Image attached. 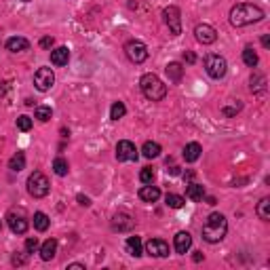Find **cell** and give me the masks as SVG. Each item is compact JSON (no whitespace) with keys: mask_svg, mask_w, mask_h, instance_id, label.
<instances>
[{"mask_svg":"<svg viewBox=\"0 0 270 270\" xmlns=\"http://www.w3.org/2000/svg\"><path fill=\"white\" fill-rule=\"evenodd\" d=\"M264 17H266L264 9L253 2H239L230 9V23H232L234 28H245V25L258 23Z\"/></svg>","mask_w":270,"mask_h":270,"instance_id":"1","label":"cell"},{"mask_svg":"<svg viewBox=\"0 0 270 270\" xmlns=\"http://www.w3.org/2000/svg\"><path fill=\"white\" fill-rule=\"evenodd\" d=\"M203 239L207 243H220L228 232V222L222 213H211L203 224Z\"/></svg>","mask_w":270,"mask_h":270,"instance_id":"2","label":"cell"},{"mask_svg":"<svg viewBox=\"0 0 270 270\" xmlns=\"http://www.w3.org/2000/svg\"><path fill=\"white\" fill-rule=\"evenodd\" d=\"M139 89L146 95V99H150V101H160L167 95V85L152 72H148L139 78Z\"/></svg>","mask_w":270,"mask_h":270,"instance_id":"3","label":"cell"},{"mask_svg":"<svg viewBox=\"0 0 270 270\" xmlns=\"http://www.w3.org/2000/svg\"><path fill=\"white\" fill-rule=\"evenodd\" d=\"M6 224H9L11 232L15 234H25L30 228V222H28V215H25V209L23 207H13L9 213H6Z\"/></svg>","mask_w":270,"mask_h":270,"instance_id":"4","label":"cell"},{"mask_svg":"<svg viewBox=\"0 0 270 270\" xmlns=\"http://www.w3.org/2000/svg\"><path fill=\"white\" fill-rule=\"evenodd\" d=\"M51 190V184H49V177L40 171H34L32 175L28 177V192L34 198H44Z\"/></svg>","mask_w":270,"mask_h":270,"instance_id":"5","label":"cell"},{"mask_svg":"<svg viewBox=\"0 0 270 270\" xmlns=\"http://www.w3.org/2000/svg\"><path fill=\"white\" fill-rule=\"evenodd\" d=\"M205 72H207L211 78L220 80L226 76L228 72V63L226 59H224L222 55H215V53H209L207 57H205Z\"/></svg>","mask_w":270,"mask_h":270,"instance_id":"6","label":"cell"},{"mask_svg":"<svg viewBox=\"0 0 270 270\" xmlns=\"http://www.w3.org/2000/svg\"><path fill=\"white\" fill-rule=\"evenodd\" d=\"M163 21H165L167 28H169L171 36L182 34V13H179L177 6H173V4L167 6V9L163 11Z\"/></svg>","mask_w":270,"mask_h":270,"instance_id":"7","label":"cell"},{"mask_svg":"<svg viewBox=\"0 0 270 270\" xmlns=\"http://www.w3.org/2000/svg\"><path fill=\"white\" fill-rule=\"evenodd\" d=\"M125 55L129 57V61L133 63H144L148 59V47L141 40H127L125 42Z\"/></svg>","mask_w":270,"mask_h":270,"instance_id":"8","label":"cell"},{"mask_svg":"<svg viewBox=\"0 0 270 270\" xmlns=\"http://www.w3.org/2000/svg\"><path fill=\"white\" fill-rule=\"evenodd\" d=\"M34 85L38 91H49L51 87L55 85V74H53V70L51 68H38L36 70V74H34Z\"/></svg>","mask_w":270,"mask_h":270,"instance_id":"9","label":"cell"},{"mask_svg":"<svg viewBox=\"0 0 270 270\" xmlns=\"http://www.w3.org/2000/svg\"><path fill=\"white\" fill-rule=\"evenodd\" d=\"M137 148H135L133 141L129 139H120L116 144V160L120 163H127V160H137Z\"/></svg>","mask_w":270,"mask_h":270,"instance_id":"10","label":"cell"},{"mask_svg":"<svg viewBox=\"0 0 270 270\" xmlns=\"http://www.w3.org/2000/svg\"><path fill=\"white\" fill-rule=\"evenodd\" d=\"M110 226H112L114 232H129V230H133V226H135V220L129 213H125V211H118V213L112 215Z\"/></svg>","mask_w":270,"mask_h":270,"instance_id":"11","label":"cell"},{"mask_svg":"<svg viewBox=\"0 0 270 270\" xmlns=\"http://www.w3.org/2000/svg\"><path fill=\"white\" fill-rule=\"evenodd\" d=\"M194 36L201 44H213L217 40V30L209 23H198L194 28Z\"/></svg>","mask_w":270,"mask_h":270,"instance_id":"12","label":"cell"},{"mask_svg":"<svg viewBox=\"0 0 270 270\" xmlns=\"http://www.w3.org/2000/svg\"><path fill=\"white\" fill-rule=\"evenodd\" d=\"M146 253L152 258H167L169 255V245L163 239H150L146 243Z\"/></svg>","mask_w":270,"mask_h":270,"instance_id":"13","label":"cell"},{"mask_svg":"<svg viewBox=\"0 0 270 270\" xmlns=\"http://www.w3.org/2000/svg\"><path fill=\"white\" fill-rule=\"evenodd\" d=\"M173 247H175L177 253H188V249L192 247V236L190 232H186V230H182V232L175 234V239H173Z\"/></svg>","mask_w":270,"mask_h":270,"instance_id":"14","label":"cell"},{"mask_svg":"<svg viewBox=\"0 0 270 270\" xmlns=\"http://www.w3.org/2000/svg\"><path fill=\"white\" fill-rule=\"evenodd\" d=\"M165 74L173 85H177V82H182V78H184V66L179 61H171V63H167Z\"/></svg>","mask_w":270,"mask_h":270,"instance_id":"15","label":"cell"},{"mask_svg":"<svg viewBox=\"0 0 270 270\" xmlns=\"http://www.w3.org/2000/svg\"><path fill=\"white\" fill-rule=\"evenodd\" d=\"M4 47H6V51H11V53H21V51L30 49V40L23 36H13L4 42Z\"/></svg>","mask_w":270,"mask_h":270,"instance_id":"16","label":"cell"},{"mask_svg":"<svg viewBox=\"0 0 270 270\" xmlns=\"http://www.w3.org/2000/svg\"><path fill=\"white\" fill-rule=\"evenodd\" d=\"M201 152H203L201 144H196V141H190V144H186V146H184L182 156H184L186 163H196V160L201 158Z\"/></svg>","mask_w":270,"mask_h":270,"instance_id":"17","label":"cell"},{"mask_svg":"<svg viewBox=\"0 0 270 270\" xmlns=\"http://www.w3.org/2000/svg\"><path fill=\"white\" fill-rule=\"evenodd\" d=\"M139 198L144 203H156L160 198V190L156 188V186H152V184H144L139 188Z\"/></svg>","mask_w":270,"mask_h":270,"instance_id":"18","label":"cell"},{"mask_svg":"<svg viewBox=\"0 0 270 270\" xmlns=\"http://www.w3.org/2000/svg\"><path fill=\"white\" fill-rule=\"evenodd\" d=\"M68 59H70L68 47H57V49L51 51V63H53V66L61 68V66H66V63H68Z\"/></svg>","mask_w":270,"mask_h":270,"instance_id":"19","label":"cell"},{"mask_svg":"<svg viewBox=\"0 0 270 270\" xmlns=\"http://www.w3.org/2000/svg\"><path fill=\"white\" fill-rule=\"evenodd\" d=\"M251 93L253 95H264L266 93V76L262 72H253L251 74Z\"/></svg>","mask_w":270,"mask_h":270,"instance_id":"20","label":"cell"},{"mask_svg":"<svg viewBox=\"0 0 270 270\" xmlns=\"http://www.w3.org/2000/svg\"><path fill=\"white\" fill-rule=\"evenodd\" d=\"M55 253H57V241L55 239H47L42 243V247H40V258L44 262H51L55 258Z\"/></svg>","mask_w":270,"mask_h":270,"instance_id":"21","label":"cell"},{"mask_svg":"<svg viewBox=\"0 0 270 270\" xmlns=\"http://www.w3.org/2000/svg\"><path fill=\"white\" fill-rule=\"evenodd\" d=\"M127 251H129L133 258H139V255H144V245H141V239L139 236H129L125 243Z\"/></svg>","mask_w":270,"mask_h":270,"instance_id":"22","label":"cell"},{"mask_svg":"<svg viewBox=\"0 0 270 270\" xmlns=\"http://www.w3.org/2000/svg\"><path fill=\"white\" fill-rule=\"evenodd\" d=\"M186 198H190V201H203V198H205V186L188 184V186H186Z\"/></svg>","mask_w":270,"mask_h":270,"instance_id":"23","label":"cell"},{"mask_svg":"<svg viewBox=\"0 0 270 270\" xmlns=\"http://www.w3.org/2000/svg\"><path fill=\"white\" fill-rule=\"evenodd\" d=\"M255 213L262 222H268L270 220V196H264L262 201L258 203V207H255Z\"/></svg>","mask_w":270,"mask_h":270,"instance_id":"24","label":"cell"},{"mask_svg":"<svg viewBox=\"0 0 270 270\" xmlns=\"http://www.w3.org/2000/svg\"><path fill=\"white\" fill-rule=\"evenodd\" d=\"M32 220H34V228L38 230V232H44V230L49 228V224H51L49 215H47V213H42V211H36Z\"/></svg>","mask_w":270,"mask_h":270,"instance_id":"25","label":"cell"},{"mask_svg":"<svg viewBox=\"0 0 270 270\" xmlns=\"http://www.w3.org/2000/svg\"><path fill=\"white\" fill-rule=\"evenodd\" d=\"M9 169L15 171V173H19L21 169H25V154H23V152L13 154L11 160H9Z\"/></svg>","mask_w":270,"mask_h":270,"instance_id":"26","label":"cell"},{"mask_svg":"<svg viewBox=\"0 0 270 270\" xmlns=\"http://www.w3.org/2000/svg\"><path fill=\"white\" fill-rule=\"evenodd\" d=\"M141 154H144L146 158H156V156H160V144H156V141H146L144 148H141Z\"/></svg>","mask_w":270,"mask_h":270,"instance_id":"27","label":"cell"},{"mask_svg":"<svg viewBox=\"0 0 270 270\" xmlns=\"http://www.w3.org/2000/svg\"><path fill=\"white\" fill-rule=\"evenodd\" d=\"M53 171H55V175H59V177L68 175V171H70V165H68V160L63 158V156H57V158L53 160Z\"/></svg>","mask_w":270,"mask_h":270,"instance_id":"28","label":"cell"},{"mask_svg":"<svg viewBox=\"0 0 270 270\" xmlns=\"http://www.w3.org/2000/svg\"><path fill=\"white\" fill-rule=\"evenodd\" d=\"M243 61H245V66H249V68H255L258 66V53L251 49V47H245L243 49Z\"/></svg>","mask_w":270,"mask_h":270,"instance_id":"29","label":"cell"},{"mask_svg":"<svg viewBox=\"0 0 270 270\" xmlns=\"http://www.w3.org/2000/svg\"><path fill=\"white\" fill-rule=\"evenodd\" d=\"M127 114V106L123 104V101H114L112 108H110V118L112 120H120Z\"/></svg>","mask_w":270,"mask_h":270,"instance_id":"30","label":"cell"},{"mask_svg":"<svg viewBox=\"0 0 270 270\" xmlns=\"http://www.w3.org/2000/svg\"><path fill=\"white\" fill-rule=\"evenodd\" d=\"M34 116L40 120V123H49L51 116H53V110H51L49 106H38L34 110Z\"/></svg>","mask_w":270,"mask_h":270,"instance_id":"31","label":"cell"},{"mask_svg":"<svg viewBox=\"0 0 270 270\" xmlns=\"http://www.w3.org/2000/svg\"><path fill=\"white\" fill-rule=\"evenodd\" d=\"M165 203H167V207H171V209H182L186 201H184V196H179V194H167Z\"/></svg>","mask_w":270,"mask_h":270,"instance_id":"32","label":"cell"},{"mask_svg":"<svg viewBox=\"0 0 270 270\" xmlns=\"http://www.w3.org/2000/svg\"><path fill=\"white\" fill-rule=\"evenodd\" d=\"M139 182L141 184H152L154 182V169L152 167H144V169L139 171Z\"/></svg>","mask_w":270,"mask_h":270,"instance_id":"33","label":"cell"},{"mask_svg":"<svg viewBox=\"0 0 270 270\" xmlns=\"http://www.w3.org/2000/svg\"><path fill=\"white\" fill-rule=\"evenodd\" d=\"M241 104H239V101H234V104L232 106H226V108H222V114H224V116H228V118H232V116H236V112H241Z\"/></svg>","mask_w":270,"mask_h":270,"instance_id":"34","label":"cell"},{"mask_svg":"<svg viewBox=\"0 0 270 270\" xmlns=\"http://www.w3.org/2000/svg\"><path fill=\"white\" fill-rule=\"evenodd\" d=\"M17 129L19 131H30L32 129V118L25 116V114H21V116L17 118Z\"/></svg>","mask_w":270,"mask_h":270,"instance_id":"35","label":"cell"},{"mask_svg":"<svg viewBox=\"0 0 270 270\" xmlns=\"http://www.w3.org/2000/svg\"><path fill=\"white\" fill-rule=\"evenodd\" d=\"M25 251H28V253L38 251V239H36V236H32V239L25 241Z\"/></svg>","mask_w":270,"mask_h":270,"instance_id":"36","label":"cell"},{"mask_svg":"<svg viewBox=\"0 0 270 270\" xmlns=\"http://www.w3.org/2000/svg\"><path fill=\"white\" fill-rule=\"evenodd\" d=\"M53 44H55V38H53V36H42V38H40V47H42V49H51Z\"/></svg>","mask_w":270,"mask_h":270,"instance_id":"37","label":"cell"},{"mask_svg":"<svg viewBox=\"0 0 270 270\" xmlns=\"http://www.w3.org/2000/svg\"><path fill=\"white\" fill-rule=\"evenodd\" d=\"M184 61L186 63H194L196 61V55L192 53V51H184Z\"/></svg>","mask_w":270,"mask_h":270,"instance_id":"38","label":"cell"},{"mask_svg":"<svg viewBox=\"0 0 270 270\" xmlns=\"http://www.w3.org/2000/svg\"><path fill=\"white\" fill-rule=\"evenodd\" d=\"M6 93H9V82L0 80V97H6Z\"/></svg>","mask_w":270,"mask_h":270,"instance_id":"39","label":"cell"},{"mask_svg":"<svg viewBox=\"0 0 270 270\" xmlns=\"http://www.w3.org/2000/svg\"><path fill=\"white\" fill-rule=\"evenodd\" d=\"M76 201H78V205H82V207H89V205H91L89 196H85V194H78V196H76Z\"/></svg>","mask_w":270,"mask_h":270,"instance_id":"40","label":"cell"},{"mask_svg":"<svg viewBox=\"0 0 270 270\" xmlns=\"http://www.w3.org/2000/svg\"><path fill=\"white\" fill-rule=\"evenodd\" d=\"M11 262H13L15 266H23V264H25V258H21V255L17 253V255H13V260H11Z\"/></svg>","mask_w":270,"mask_h":270,"instance_id":"41","label":"cell"},{"mask_svg":"<svg viewBox=\"0 0 270 270\" xmlns=\"http://www.w3.org/2000/svg\"><path fill=\"white\" fill-rule=\"evenodd\" d=\"M262 47H264V49L270 47V36H268V34H266V36H262Z\"/></svg>","mask_w":270,"mask_h":270,"instance_id":"42","label":"cell"},{"mask_svg":"<svg viewBox=\"0 0 270 270\" xmlns=\"http://www.w3.org/2000/svg\"><path fill=\"white\" fill-rule=\"evenodd\" d=\"M68 270H85V264H68Z\"/></svg>","mask_w":270,"mask_h":270,"instance_id":"43","label":"cell"},{"mask_svg":"<svg viewBox=\"0 0 270 270\" xmlns=\"http://www.w3.org/2000/svg\"><path fill=\"white\" fill-rule=\"evenodd\" d=\"M167 173H171V175H177L179 173V167H175V165H171L169 169H167Z\"/></svg>","mask_w":270,"mask_h":270,"instance_id":"44","label":"cell"},{"mask_svg":"<svg viewBox=\"0 0 270 270\" xmlns=\"http://www.w3.org/2000/svg\"><path fill=\"white\" fill-rule=\"evenodd\" d=\"M192 260H194V262H201V260H203V253H201V251H194V255H192Z\"/></svg>","mask_w":270,"mask_h":270,"instance_id":"45","label":"cell"},{"mask_svg":"<svg viewBox=\"0 0 270 270\" xmlns=\"http://www.w3.org/2000/svg\"><path fill=\"white\" fill-rule=\"evenodd\" d=\"M205 201H207V205H215V198H213V196H207V194H205Z\"/></svg>","mask_w":270,"mask_h":270,"instance_id":"46","label":"cell"},{"mask_svg":"<svg viewBox=\"0 0 270 270\" xmlns=\"http://www.w3.org/2000/svg\"><path fill=\"white\" fill-rule=\"evenodd\" d=\"M21 2H30V0H21Z\"/></svg>","mask_w":270,"mask_h":270,"instance_id":"47","label":"cell"},{"mask_svg":"<svg viewBox=\"0 0 270 270\" xmlns=\"http://www.w3.org/2000/svg\"><path fill=\"white\" fill-rule=\"evenodd\" d=\"M0 230H2V224H0Z\"/></svg>","mask_w":270,"mask_h":270,"instance_id":"48","label":"cell"}]
</instances>
